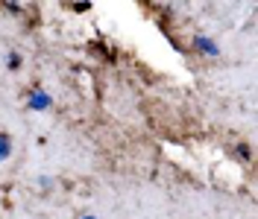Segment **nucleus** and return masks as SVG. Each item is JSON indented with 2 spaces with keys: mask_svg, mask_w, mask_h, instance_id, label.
<instances>
[{
  "mask_svg": "<svg viewBox=\"0 0 258 219\" xmlns=\"http://www.w3.org/2000/svg\"><path fill=\"white\" fill-rule=\"evenodd\" d=\"M82 219H94V216H82Z\"/></svg>",
  "mask_w": 258,
  "mask_h": 219,
  "instance_id": "nucleus-6",
  "label": "nucleus"
},
{
  "mask_svg": "<svg viewBox=\"0 0 258 219\" xmlns=\"http://www.w3.org/2000/svg\"><path fill=\"white\" fill-rule=\"evenodd\" d=\"M27 108H32V111H44V108H50V94H44L41 88L30 91V96H27Z\"/></svg>",
  "mask_w": 258,
  "mask_h": 219,
  "instance_id": "nucleus-2",
  "label": "nucleus"
},
{
  "mask_svg": "<svg viewBox=\"0 0 258 219\" xmlns=\"http://www.w3.org/2000/svg\"><path fill=\"white\" fill-rule=\"evenodd\" d=\"M9 155H12V138L6 132H0V161H6Z\"/></svg>",
  "mask_w": 258,
  "mask_h": 219,
  "instance_id": "nucleus-3",
  "label": "nucleus"
},
{
  "mask_svg": "<svg viewBox=\"0 0 258 219\" xmlns=\"http://www.w3.org/2000/svg\"><path fill=\"white\" fill-rule=\"evenodd\" d=\"M71 9H74V12H88V9H91V6H88V3H74V6H71Z\"/></svg>",
  "mask_w": 258,
  "mask_h": 219,
  "instance_id": "nucleus-5",
  "label": "nucleus"
},
{
  "mask_svg": "<svg viewBox=\"0 0 258 219\" xmlns=\"http://www.w3.org/2000/svg\"><path fill=\"white\" fill-rule=\"evenodd\" d=\"M191 47L197 50V53H203V56H209V59L220 56V47H217L211 38H206V35H194V38H191Z\"/></svg>",
  "mask_w": 258,
  "mask_h": 219,
  "instance_id": "nucleus-1",
  "label": "nucleus"
},
{
  "mask_svg": "<svg viewBox=\"0 0 258 219\" xmlns=\"http://www.w3.org/2000/svg\"><path fill=\"white\" fill-rule=\"evenodd\" d=\"M18 67H21V56L12 53V56H9V70H18Z\"/></svg>",
  "mask_w": 258,
  "mask_h": 219,
  "instance_id": "nucleus-4",
  "label": "nucleus"
}]
</instances>
